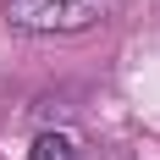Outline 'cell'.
<instances>
[{"label":"cell","instance_id":"6da1fadb","mask_svg":"<svg viewBox=\"0 0 160 160\" xmlns=\"http://www.w3.org/2000/svg\"><path fill=\"white\" fill-rule=\"evenodd\" d=\"M111 0H6V22L28 33H72L88 28Z\"/></svg>","mask_w":160,"mask_h":160},{"label":"cell","instance_id":"7a4b0ae2","mask_svg":"<svg viewBox=\"0 0 160 160\" xmlns=\"http://www.w3.org/2000/svg\"><path fill=\"white\" fill-rule=\"evenodd\" d=\"M28 160H78V149H72V138H61V132H44V138H33Z\"/></svg>","mask_w":160,"mask_h":160}]
</instances>
